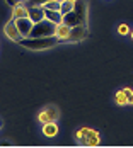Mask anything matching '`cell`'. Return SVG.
Masks as SVG:
<instances>
[{
	"label": "cell",
	"mask_w": 133,
	"mask_h": 148,
	"mask_svg": "<svg viewBox=\"0 0 133 148\" xmlns=\"http://www.w3.org/2000/svg\"><path fill=\"white\" fill-rule=\"evenodd\" d=\"M21 46L28 48V49H34V51H41V49H50L60 45V39L57 36H48V38H24L21 43Z\"/></svg>",
	"instance_id": "cell-1"
},
{
	"label": "cell",
	"mask_w": 133,
	"mask_h": 148,
	"mask_svg": "<svg viewBox=\"0 0 133 148\" xmlns=\"http://www.w3.org/2000/svg\"><path fill=\"white\" fill-rule=\"evenodd\" d=\"M14 21H15V26H17L19 32H21L24 38H28L31 34L32 26H34V22L31 21V17H21V19H14Z\"/></svg>",
	"instance_id": "cell-8"
},
{
	"label": "cell",
	"mask_w": 133,
	"mask_h": 148,
	"mask_svg": "<svg viewBox=\"0 0 133 148\" xmlns=\"http://www.w3.org/2000/svg\"><path fill=\"white\" fill-rule=\"evenodd\" d=\"M68 34H70V26L67 24H57V31H55V36L58 38L60 41H67L68 39Z\"/></svg>",
	"instance_id": "cell-11"
},
{
	"label": "cell",
	"mask_w": 133,
	"mask_h": 148,
	"mask_svg": "<svg viewBox=\"0 0 133 148\" xmlns=\"http://www.w3.org/2000/svg\"><path fill=\"white\" fill-rule=\"evenodd\" d=\"M87 36H89L87 26L79 24V26L70 27V34H68V39H67V41H68V43H80V41H84Z\"/></svg>",
	"instance_id": "cell-5"
},
{
	"label": "cell",
	"mask_w": 133,
	"mask_h": 148,
	"mask_svg": "<svg viewBox=\"0 0 133 148\" xmlns=\"http://www.w3.org/2000/svg\"><path fill=\"white\" fill-rule=\"evenodd\" d=\"M28 14L32 22H39L44 19V9L43 7H28Z\"/></svg>",
	"instance_id": "cell-10"
},
{
	"label": "cell",
	"mask_w": 133,
	"mask_h": 148,
	"mask_svg": "<svg viewBox=\"0 0 133 148\" xmlns=\"http://www.w3.org/2000/svg\"><path fill=\"white\" fill-rule=\"evenodd\" d=\"M44 19H48V21H51L55 24H61L63 22V15H61L60 10H46L44 9Z\"/></svg>",
	"instance_id": "cell-12"
},
{
	"label": "cell",
	"mask_w": 133,
	"mask_h": 148,
	"mask_svg": "<svg viewBox=\"0 0 133 148\" xmlns=\"http://www.w3.org/2000/svg\"><path fill=\"white\" fill-rule=\"evenodd\" d=\"M28 7H43L46 2H50V0H22Z\"/></svg>",
	"instance_id": "cell-18"
},
{
	"label": "cell",
	"mask_w": 133,
	"mask_h": 148,
	"mask_svg": "<svg viewBox=\"0 0 133 148\" xmlns=\"http://www.w3.org/2000/svg\"><path fill=\"white\" fill-rule=\"evenodd\" d=\"M43 134L46 138H53L58 134V126L57 123H44L43 124Z\"/></svg>",
	"instance_id": "cell-13"
},
{
	"label": "cell",
	"mask_w": 133,
	"mask_h": 148,
	"mask_svg": "<svg viewBox=\"0 0 133 148\" xmlns=\"http://www.w3.org/2000/svg\"><path fill=\"white\" fill-rule=\"evenodd\" d=\"M3 32H5V36H7L10 41H14V43H21V41L24 39V36L19 32L17 26H15V21H14V19H10V21L5 24V27H3Z\"/></svg>",
	"instance_id": "cell-6"
},
{
	"label": "cell",
	"mask_w": 133,
	"mask_h": 148,
	"mask_svg": "<svg viewBox=\"0 0 133 148\" xmlns=\"http://www.w3.org/2000/svg\"><path fill=\"white\" fill-rule=\"evenodd\" d=\"M114 99H116V104H119V106H125V104H128V99H126V94H125V90H123V89L116 92Z\"/></svg>",
	"instance_id": "cell-16"
},
{
	"label": "cell",
	"mask_w": 133,
	"mask_h": 148,
	"mask_svg": "<svg viewBox=\"0 0 133 148\" xmlns=\"http://www.w3.org/2000/svg\"><path fill=\"white\" fill-rule=\"evenodd\" d=\"M74 12L79 15L82 26H87V17H89V3L87 0H77L74 3Z\"/></svg>",
	"instance_id": "cell-7"
},
{
	"label": "cell",
	"mask_w": 133,
	"mask_h": 148,
	"mask_svg": "<svg viewBox=\"0 0 133 148\" xmlns=\"http://www.w3.org/2000/svg\"><path fill=\"white\" fill-rule=\"evenodd\" d=\"M67 2H70V3H75V2H77V0H67Z\"/></svg>",
	"instance_id": "cell-22"
},
{
	"label": "cell",
	"mask_w": 133,
	"mask_h": 148,
	"mask_svg": "<svg viewBox=\"0 0 133 148\" xmlns=\"http://www.w3.org/2000/svg\"><path fill=\"white\" fill-rule=\"evenodd\" d=\"M72 10H74V3H70V2H67V0H61V7H60L61 15L68 14V12H72Z\"/></svg>",
	"instance_id": "cell-17"
},
{
	"label": "cell",
	"mask_w": 133,
	"mask_h": 148,
	"mask_svg": "<svg viewBox=\"0 0 133 148\" xmlns=\"http://www.w3.org/2000/svg\"><path fill=\"white\" fill-rule=\"evenodd\" d=\"M125 94H126V99H128V104H133V90L132 89H123Z\"/></svg>",
	"instance_id": "cell-20"
},
{
	"label": "cell",
	"mask_w": 133,
	"mask_h": 148,
	"mask_svg": "<svg viewBox=\"0 0 133 148\" xmlns=\"http://www.w3.org/2000/svg\"><path fill=\"white\" fill-rule=\"evenodd\" d=\"M21 17H29L28 5L24 2H19V3L12 5V19H21Z\"/></svg>",
	"instance_id": "cell-9"
},
{
	"label": "cell",
	"mask_w": 133,
	"mask_h": 148,
	"mask_svg": "<svg viewBox=\"0 0 133 148\" xmlns=\"http://www.w3.org/2000/svg\"><path fill=\"white\" fill-rule=\"evenodd\" d=\"M60 7H61V0H50L43 5V9L46 10H60Z\"/></svg>",
	"instance_id": "cell-15"
},
{
	"label": "cell",
	"mask_w": 133,
	"mask_h": 148,
	"mask_svg": "<svg viewBox=\"0 0 133 148\" xmlns=\"http://www.w3.org/2000/svg\"><path fill=\"white\" fill-rule=\"evenodd\" d=\"M60 118V111L57 106H53V104H48V106H44L43 109L39 111V114H38V121L44 124V123H57Z\"/></svg>",
	"instance_id": "cell-4"
},
{
	"label": "cell",
	"mask_w": 133,
	"mask_h": 148,
	"mask_svg": "<svg viewBox=\"0 0 133 148\" xmlns=\"http://www.w3.org/2000/svg\"><path fill=\"white\" fill-rule=\"evenodd\" d=\"M118 32L121 36H126V34H130V27L126 26V24H119L118 26Z\"/></svg>",
	"instance_id": "cell-19"
},
{
	"label": "cell",
	"mask_w": 133,
	"mask_h": 148,
	"mask_svg": "<svg viewBox=\"0 0 133 148\" xmlns=\"http://www.w3.org/2000/svg\"><path fill=\"white\" fill-rule=\"evenodd\" d=\"M75 140L80 147H97L101 143V136L96 130L92 128H80L77 133H75Z\"/></svg>",
	"instance_id": "cell-2"
},
{
	"label": "cell",
	"mask_w": 133,
	"mask_h": 148,
	"mask_svg": "<svg viewBox=\"0 0 133 148\" xmlns=\"http://www.w3.org/2000/svg\"><path fill=\"white\" fill-rule=\"evenodd\" d=\"M19 2H22V0H7V3L12 7V5H15V3H19Z\"/></svg>",
	"instance_id": "cell-21"
},
{
	"label": "cell",
	"mask_w": 133,
	"mask_h": 148,
	"mask_svg": "<svg viewBox=\"0 0 133 148\" xmlns=\"http://www.w3.org/2000/svg\"><path fill=\"white\" fill-rule=\"evenodd\" d=\"M132 39H133V32H132Z\"/></svg>",
	"instance_id": "cell-23"
},
{
	"label": "cell",
	"mask_w": 133,
	"mask_h": 148,
	"mask_svg": "<svg viewBox=\"0 0 133 148\" xmlns=\"http://www.w3.org/2000/svg\"><path fill=\"white\" fill-rule=\"evenodd\" d=\"M63 24H67V26L74 27V26H79V24H82V22H80L79 15H77L74 10H72V12H68V14L63 15Z\"/></svg>",
	"instance_id": "cell-14"
},
{
	"label": "cell",
	"mask_w": 133,
	"mask_h": 148,
	"mask_svg": "<svg viewBox=\"0 0 133 148\" xmlns=\"http://www.w3.org/2000/svg\"><path fill=\"white\" fill-rule=\"evenodd\" d=\"M55 31H57V24L48 21V19H43L39 22H34L32 29H31V34L28 38H48V36H55Z\"/></svg>",
	"instance_id": "cell-3"
}]
</instances>
